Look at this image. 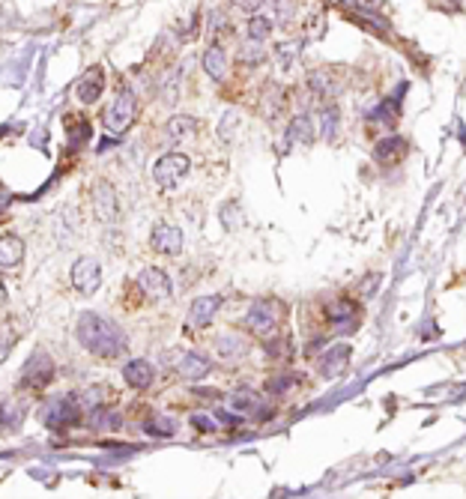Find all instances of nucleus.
I'll return each mask as SVG.
<instances>
[{"instance_id":"nucleus-1","label":"nucleus","mask_w":466,"mask_h":499,"mask_svg":"<svg viewBox=\"0 0 466 499\" xmlns=\"http://www.w3.org/2000/svg\"><path fill=\"white\" fill-rule=\"evenodd\" d=\"M78 341L93 356H99V359H120L129 350L126 332H122L114 320L93 314V311L81 314V320H78Z\"/></svg>"},{"instance_id":"nucleus-2","label":"nucleus","mask_w":466,"mask_h":499,"mask_svg":"<svg viewBox=\"0 0 466 499\" xmlns=\"http://www.w3.org/2000/svg\"><path fill=\"white\" fill-rule=\"evenodd\" d=\"M189 168H192V162L185 159L183 153H168V155H161V159L155 162L153 177H155V183H159L161 189H174L177 183H183L185 179Z\"/></svg>"},{"instance_id":"nucleus-3","label":"nucleus","mask_w":466,"mask_h":499,"mask_svg":"<svg viewBox=\"0 0 466 499\" xmlns=\"http://www.w3.org/2000/svg\"><path fill=\"white\" fill-rule=\"evenodd\" d=\"M278 320H281L278 302H272V299H257L255 305H251L248 317H245V326H248L255 335H260V338H269V335L275 332Z\"/></svg>"},{"instance_id":"nucleus-4","label":"nucleus","mask_w":466,"mask_h":499,"mask_svg":"<svg viewBox=\"0 0 466 499\" xmlns=\"http://www.w3.org/2000/svg\"><path fill=\"white\" fill-rule=\"evenodd\" d=\"M135 114H138L135 93H132V90H122L117 99H114L111 108L105 111V126H108L111 132H126V129L132 126Z\"/></svg>"},{"instance_id":"nucleus-5","label":"nucleus","mask_w":466,"mask_h":499,"mask_svg":"<svg viewBox=\"0 0 466 499\" xmlns=\"http://www.w3.org/2000/svg\"><path fill=\"white\" fill-rule=\"evenodd\" d=\"M51 377H54V362L42 353V350H39V353H34V356H30V362L24 365L21 383L27 389H42V386L51 383Z\"/></svg>"},{"instance_id":"nucleus-6","label":"nucleus","mask_w":466,"mask_h":499,"mask_svg":"<svg viewBox=\"0 0 466 499\" xmlns=\"http://www.w3.org/2000/svg\"><path fill=\"white\" fill-rule=\"evenodd\" d=\"M81 422V410L75 407V400L72 398H60V400H51L48 404V413H45V424L48 428H72V424Z\"/></svg>"},{"instance_id":"nucleus-7","label":"nucleus","mask_w":466,"mask_h":499,"mask_svg":"<svg viewBox=\"0 0 466 499\" xmlns=\"http://www.w3.org/2000/svg\"><path fill=\"white\" fill-rule=\"evenodd\" d=\"M99 281H102V269H99V264H96V260L84 257V260H78V264L72 266V284H75V290L84 293V296L96 293Z\"/></svg>"},{"instance_id":"nucleus-8","label":"nucleus","mask_w":466,"mask_h":499,"mask_svg":"<svg viewBox=\"0 0 466 499\" xmlns=\"http://www.w3.org/2000/svg\"><path fill=\"white\" fill-rule=\"evenodd\" d=\"M150 242L159 255H179V248H183V231L174 225H155Z\"/></svg>"},{"instance_id":"nucleus-9","label":"nucleus","mask_w":466,"mask_h":499,"mask_svg":"<svg viewBox=\"0 0 466 499\" xmlns=\"http://www.w3.org/2000/svg\"><path fill=\"white\" fill-rule=\"evenodd\" d=\"M102 90H105V72L99 66H93V69H87L75 84V96H78V102L93 105L102 96Z\"/></svg>"},{"instance_id":"nucleus-10","label":"nucleus","mask_w":466,"mask_h":499,"mask_svg":"<svg viewBox=\"0 0 466 499\" xmlns=\"http://www.w3.org/2000/svg\"><path fill=\"white\" fill-rule=\"evenodd\" d=\"M93 209L102 222H114L120 212V203H117V192H114L111 183H99L93 192Z\"/></svg>"},{"instance_id":"nucleus-11","label":"nucleus","mask_w":466,"mask_h":499,"mask_svg":"<svg viewBox=\"0 0 466 499\" xmlns=\"http://www.w3.org/2000/svg\"><path fill=\"white\" fill-rule=\"evenodd\" d=\"M138 287L153 299H165V296H170V278L161 272V269L150 266V269H144V272L138 275Z\"/></svg>"},{"instance_id":"nucleus-12","label":"nucleus","mask_w":466,"mask_h":499,"mask_svg":"<svg viewBox=\"0 0 466 499\" xmlns=\"http://www.w3.org/2000/svg\"><path fill=\"white\" fill-rule=\"evenodd\" d=\"M218 305H222V296H200L192 302V311H189V323L194 326V329H203V326L212 323V317H216Z\"/></svg>"},{"instance_id":"nucleus-13","label":"nucleus","mask_w":466,"mask_h":499,"mask_svg":"<svg viewBox=\"0 0 466 499\" xmlns=\"http://www.w3.org/2000/svg\"><path fill=\"white\" fill-rule=\"evenodd\" d=\"M177 371L183 374L185 380H200V377H207V374L212 371V362L207 356H200V353H185V356H179Z\"/></svg>"},{"instance_id":"nucleus-14","label":"nucleus","mask_w":466,"mask_h":499,"mask_svg":"<svg viewBox=\"0 0 466 499\" xmlns=\"http://www.w3.org/2000/svg\"><path fill=\"white\" fill-rule=\"evenodd\" d=\"M326 317L338 326V332H353L359 317H356V305L353 302H335V305H329V311H326Z\"/></svg>"},{"instance_id":"nucleus-15","label":"nucleus","mask_w":466,"mask_h":499,"mask_svg":"<svg viewBox=\"0 0 466 499\" xmlns=\"http://www.w3.org/2000/svg\"><path fill=\"white\" fill-rule=\"evenodd\" d=\"M122 380L135 389H146L153 383V365L146 359H132V362L122 368Z\"/></svg>"},{"instance_id":"nucleus-16","label":"nucleus","mask_w":466,"mask_h":499,"mask_svg":"<svg viewBox=\"0 0 466 499\" xmlns=\"http://www.w3.org/2000/svg\"><path fill=\"white\" fill-rule=\"evenodd\" d=\"M203 69H207V75L212 81H222L227 75V54L218 42H212L207 51H203Z\"/></svg>"},{"instance_id":"nucleus-17","label":"nucleus","mask_w":466,"mask_h":499,"mask_svg":"<svg viewBox=\"0 0 466 499\" xmlns=\"http://www.w3.org/2000/svg\"><path fill=\"white\" fill-rule=\"evenodd\" d=\"M347 359H350V347L347 344L332 347L329 353L320 359V374H323V377H338V374H344Z\"/></svg>"},{"instance_id":"nucleus-18","label":"nucleus","mask_w":466,"mask_h":499,"mask_svg":"<svg viewBox=\"0 0 466 499\" xmlns=\"http://www.w3.org/2000/svg\"><path fill=\"white\" fill-rule=\"evenodd\" d=\"M21 257H24V242L18 240V236H12V233L0 236V266L12 269V266L21 264Z\"/></svg>"},{"instance_id":"nucleus-19","label":"nucleus","mask_w":466,"mask_h":499,"mask_svg":"<svg viewBox=\"0 0 466 499\" xmlns=\"http://www.w3.org/2000/svg\"><path fill=\"white\" fill-rule=\"evenodd\" d=\"M406 150H410V146H406L404 138L391 135V138H383V141L374 146V159L377 162H398L406 155Z\"/></svg>"},{"instance_id":"nucleus-20","label":"nucleus","mask_w":466,"mask_h":499,"mask_svg":"<svg viewBox=\"0 0 466 499\" xmlns=\"http://www.w3.org/2000/svg\"><path fill=\"white\" fill-rule=\"evenodd\" d=\"M63 126H66L72 150H78V146H84L90 141V123H87V117H72V114H66V117H63Z\"/></svg>"},{"instance_id":"nucleus-21","label":"nucleus","mask_w":466,"mask_h":499,"mask_svg":"<svg viewBox=\"0 0 466 499\" xmlns=\"http://www.w3.org/2000/svg\"><path fill=\"white\" fill-rule=\"evenodd\" d=\"M168 138H177V141H185V138L198 135V120L189 117V114H177V117L168 120Z\"/></svg>"},{"instance_id":"nucleus-22","label":"nucleus","mask_w":466,"mask_h":499,"mask_svg":"<svg viewBox=\"0 0 466 499\" xmlns=\"http://www.w3.org/2000/svg\"><path fill=\"white\" fill-rule=\"evenodd\" d=\"M311 138H314V129H311V117H308V114H299V117H293L290 129H287V141H284V150H287L290 144H308Z\"/></svg>"},{"instance_id":"nucleus-23","label":"nucleus","mask_w":466,"mask_h":499,"mask_svg":"<svg viewBox=\"0 0 466 499\" xmlns=\"http://www.w3.org/2000/svg\"><path fill=\"white\" fill-rule=\"evenodd\" d=\"M233 410H240V413H251V415H257V419H266V413L263 410H257V407H263V400H260V395L257 392H248V389H240L233 395Z\"/></svg>"},{"instance_id":"nucleus-24","label":"nucleus","mask_w":466,"mask_h":499,"mask_svg":"<svg viewBox=\"0 0 466 499\" xmlns=\"http://www.w3.org/2000/svg\"><path fill=\"white\" fill-rule=\"evenodd\" d=\"M308 87H311V93H314V96H323V99L335 96V81H332L329 72H320V69L308 72Z\"/></svg>"},{"instance_id":"nucleus-25","label":"nucleus","mask_w":466,"mask_h":499,"mask_svg":"<svg viewBox=\"0 0 466 499\" xmlns=\"http://www.w3.org/2000/svg\"><path fill=\"white\" fill-rule=\"evenodd\" d=\"M90 422H93V428H99V431H120L122 415L117 410H111V407H96V413Z\"/></svg>"},{"instance_id":"nucleus-26","label":"nucleus","mask_w":466,"mask_h":499,"mask_svg":"<svg viewBox=\"0 0 466 499\" xmlns=\"http://www.w3.org/2000/svg\"><path fill=\"white\" fill-rule=\"evenodd\" d=\"M216 347L224 359H240L245 350H248V341H245L242 335H224V338H218Z\"/></svg>"},{"instance_id":"nucleus-27","label":"nucleus","mask_w":466,"mask_h":499,"mask_svg":"<svg viewBox=\"0 0 466 499\" xmlns=\"http://www.w3.org/2000/svg\"><path fill=\"white\" fill-rule=\"evenodd\" d=\"M320 138L323 141H335L338 138V108L335 105L320 111Z\"/></svg>"},{"instance_id":"nucleus-28","label":"nucleus","mask_w":466,"mask_h":499,"mask_svg":"<svg viewBox=\"0 0 466 499\" xmlns=\"http://www.w3.org/2000/svg\"><path fill=\"white\" fill-rule=\"evenodd\" d=\"M146 433H150V437H174V433H177V422L168 419V415L153 413V419L146 422Z\"/></svg>"},{"instance_id":"nucleus-29","label":"nucleus","mask_w":466,"mask_h":499,"mask_svg":"<svg viewBox=\"0 0 466 499\" xmlns=\"http://www.w3.org/2000/svg\"><path fill=\"white\" fill-rule=\"evenodd\" d=\"M263 60H266V51L260 48V42H255V39L240 48V63L242 66H260Z\"/></svg>"},{"instance_id":"nucleus-30","label":"nucleus","mask_w":466,"mask_h":499,"mask_svg":"<svg viewBox=\"0 0 466 499\" xmlns=\"http://www.w3.org/2000/svg\"><path fill=\"white\" fill-rule=\"evenodd\" d=\"M272 36V18H263V15H255V18L248 21V39H255V42H263V39Z\"/></svg>"},{"instance_id":"nucleus-31","label":"nucleus","mask_w":466,"mask_h":499,"mask_svg":"<svg viewBox=\"0 0 466 499\" xmlns=\"http://www.w3.org/2000/svg\"><path fill=\"white\" fill-rule=\"evenodd\" d=\"M296 383H299L296 374H278V377H272L266 383V392L269 395H284V392H290Z\"/></svg>"},{"instance_id":"nucleus-32","label":"nucleus","mask_w":466,"mask_h":499,"mask_svg":"<svg viewBox=\"0 0 466 499\" xmlns=\"http://www.w3.org/2000/svg\"><path fill=\"white\" fill-rule=\"evenodd\" d=\"M275 54H278V60H281V66H290L293 60L302 54V42H287V45H278L275 48Z\"/></svg>"},{"instance_id":"nucleus-33","label":"nucleus","mask_w":466,"mask_h":499,"mask_svg":"<svg viewBox=\"0 0 466 499\" xmlns=\"http://www.w3.org/2000/svg\"><path fill=\"white\" fill-rule=\"evenodd\" d=\"M293 6H296V0H275V18L281 27H287L293 21Z\"/></svg>"},{"instance_id":"nucleus-34","label":"nucleus","mask_w":466,"mask_h":499,"mask_svg":"<svg viewBox=\"0 0 466 499\" xmlns=\"http://www.w3.org/2000/svg\"><path fill=\"white\" fill-rule=\"evenodd\" d=\"M266 102H269V108H272V117H278V114H281V105H284V90L278 84H272L266 90Z\"/></svg>"},{"instance_id":"nucleus-35","label":"nucleus","mask_w":466,"mask_h":499,"mask_svg":"<svg viewBox=\"0 0 466 499\" xmlns=\"http://www.w3.org/2000/svg\"><path fill=\"white\" fill-rule=\"evenodd\" d=\"M236 123H240V117H236V114H227V117H222V129H218V132H222V138L227 141V138H231V132H233V126Z\"/></svg>"},{"instance_id":"nucleus-36","label":"nucleus","mask_w":466,"mask_h":499,"mask_svg":"<svg viewBox=\"0 0 466 499\" xmlns=\"http://www.w3.org/2000/svg\"><path fill=\"white\" fill-rule=\"evenodd\" d=\"M192 424L198 431H203V433H209V431H216V422L212 419H207V415H192Z\"/></svg>"},{"instance_id":"nucleus-37","label":"nucleus","mask_w":466,"mask_h":499,"mask_svg":"<svg viewBox=\"0 0 466 499\" xmlns=\"http://www.w3.org/2000/svg\"><path fill=\"white\" fill-rule=\"evenodd\" d=\"M236 6H240V10H245V12H257L260 6L266 3V0H233Z\"/></svg>"},{"instance_id":"nucleus-38","label":"nucleus","mask_w":466,"mask_h":499,"mask_svg":"<svg viewBox=\"0 0 466 499\" xmlns=\"http://www.w3.org/2000/svg\"><path fill=\"white\" fill-rule=\"evenodd\" d=\"M377 281H380V275H371V281H365L362 293H367V296H374V290H377V287H374V284H377Z\"/></svg>"},{"instance_id":"nucleus-39","label":"nucleus","mask_w":466,"mask_h":499,"mask_svg":"<svg viewBox=\"0 0 466 499\" xmlns=\"http://www.w3.org/2000/svg\"><path fill=\"white\" fill-rule=\"evenodd\" d=\"M0 287H3V281H0ZM0 302H6V293L3 290H0Z\"/></svg>"}]
</instances>
